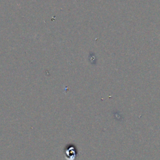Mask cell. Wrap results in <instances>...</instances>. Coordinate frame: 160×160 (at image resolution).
I'll return each mask as SVG.
<instances>
[{
  "instance_id": "obj_1",
  "label": "cell",
  "mask_w": 160,
  "mask_h": 160,
  "mask_svg": "<svg viewBox=\"0 0 160 160\" xmlns=\"http://www.w3.org/2000/svg\"><path fill=\"white\" fill-rule=\"evenodd\" d=\"M65 157L67 160H74L77 156V149L72 144H69L65 150Z\"/></svg>"
}]
</instances>
